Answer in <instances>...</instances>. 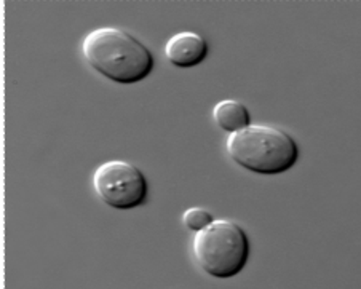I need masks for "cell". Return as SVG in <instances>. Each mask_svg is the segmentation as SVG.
Wrapping results in <instances>:
<instances>
[{"mask_svg":"<svg viewBox=\"0 0 361 289\" xmlns=\"http://www.w3.org/2000/svg\"><path fill=\"white\" fill-rule=\"evenodd\" d=\"M226 149L238 166L266 176L290 171L299 159L296 141L270 125H248L231 133Z\"/></svg>","mask_w":361,"mask_h":289,"instance_id":"obj_2","label":"cell"},{"mask_svg":"<svg viewBox=\"0 0 361 289\" xmlns=\"http://www.w3.org/2000/svg\"><path fill=\"white\" fill-rule=\"evenodd\" d=\"M213 221H214L213 216L203 208H189V209H185L184 214H183L184 226L192 232L202 230V228L212 224Z\"/></svg>","mask_w":361,"mask_h":289,"instance_id":"obj_7","label":"cell"},{"mask_svg":"<svg viewBox=\"0 0 361 289\" xmlns=\"http://www.w3.org/2000/svg\"><path fill=\"white\" fill-rule=\"evenodd\" d=\"M82 53L92 69L120 85L142 82L155 66L149 48L117 27H99L87 34Z\"/></svg>","mask_w":361,"mask_h":289,"instance_id":"obj_1","label":"cell"},{"mask_svg":"<svg viewBox=\"0 0 361 289\" xmlns=\"http://www.w3.org/2000/svg\"><path fill=\"white\" fill-rule=\"evenodd\" d=\"M213 118L216 125L227 133H235V131L251 125L248 107L235 99L219 101L213 109Z\"/></svg>","mask_w":361,"mask_h":289,"instance_id":"obj_6","label":"cell"},{"mask_svg":"<svg viewBox=\"0 0 361 289\" xmlns=\"http://www.w3.org/2000/svg\"><path fill=\"white\" fill-rule=\"evenodd\" d=\"M194 256L204 273L232 278L245 269L250 256L248 235L237 222L213 221L194 237Z\"/></svg>","mask_w":361,"mask_h":289,"instance_id":"obj_3","label":"cell"},{"mask_svg":"<svg viewBox=\"0 0 361 289\" xmlns=\"http://www.w3.org/2000/svg\"><path fill=\"white\" fill-rule=\"evenodd\" d=\"M165 56L176 68H194L207 59L208 42L197 32L180 31L168 39L165 44Z\"/></svg>","mask_w":361,"mask_h":289,"instance_id":"obj_5","label":"cell"},{"mask_svg":"<svg viewBox=\"0 0 361 289\" xmlns=\"http://www.w3.org/2000/svg\"><path fill=\"white\" fill-rule=\"evenodd\" d=\"M93 189L99 200L114 209H135L147 198L142 171L123 160H111L96 168Z\"/></svg>","mask_w":361,"mask_h":289,"instance_id":"obj_4","label":"cell"}]
</instances>
